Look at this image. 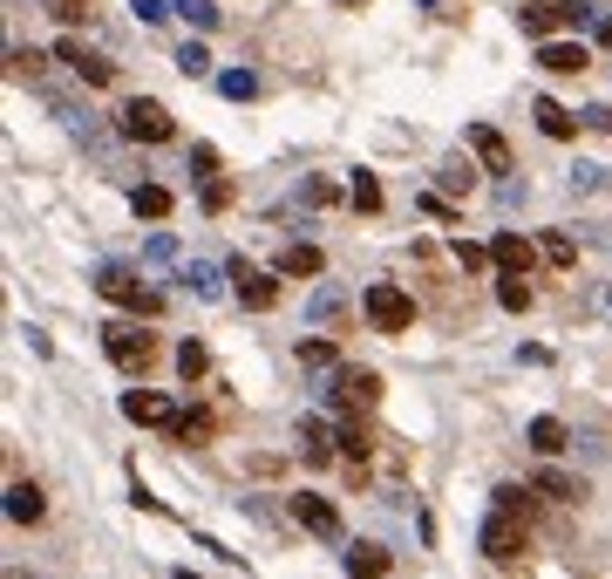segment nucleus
Returning a JSON list of instances; mask_svg holds the SVG:
<instances>
[{
  "instance_id": "obj_1",
  "label": "nucleus",
  "mask_w": 612,
  "mask_h": 579,
  "mask_svg": "<svg viewBox=\"0 0 612 579\" xmlns=\"http://www.w3.org/2000/svg\"><path fill=\"white\" fill-rule=\"evenodd\" d=\"M96 287H103V300L130 307V314H143V321H157V314H163V293H157V287H143V280L130 274V266H103Z\"/></svg>"
},
{
  "instance_id": "obj_2",
  "label": "nucleus",
  "mask_w": 612,
  "mask_h": 579,
  "mask_svg": "<svg viewBox=\"0 0 612 579\" xmlns=\"http://www.w3.org/2000/svg\"><path fill=\"white\" fill-rule=\"evenodd\" d=\"M122 137H137V143H171L178 124H171V109H163L157 96H137V103H122Z\"/></svg>"
},
{
  "instance_id": "obj_3",
  "label": "nucleus",
  "mask_w": 612,
  "mask_h": 579,
  "mask_svg": "<svg viewBox=\"0 0 612 579\" xmlns=\"http://www.w3.org/2000/svg\"><path fill=\"white\" fill-rule=\"evenodd\" d=\"M361 307H367V321H375L382 334H401L408 321H416V300H408V293H401L395 280H375V287H367V300H361Z\"/></svg>"
},
{
  "instance_id": "obj_4",
  "label": "nucleus",
  "mask_w": 612,
  "mask_h": 579,
  "mask_svg": "<svg viewBox=\"0 0 612 579\" xmlns=\"http://www.w3.org/2000/svg\"><path fill=\"white\" fill-rule=\"evenodd\" d=\"M103 347H109V362H116V368H130V375H143V368L157 362V341H150L143 328H130V321L103 328Z\"/></svg>"
},
{
  "instance_id": "obj_5",
  "label": "nucleus",
  "mask_w": 612,
  "mask_h": 579,
  "mask_svg": "<svg viewBox=\"0 0 612 579\" xmlns=\"http://www.w3.org/2000/svg\"><path fill=\"white\" fill-rule=\"evenodd\" d=\"M320 396H326V403H341V409H375V403H382V375H367V368H341Z\"/></svg>"
},
{
  "instance_id": "obj_6",
  "label": "nucleus",
  "mask_w": 612,
  "mask_h": 579,
  "mask_svg": "<svg viewBox=\"0 0 612 579\" xmlns=\"http://www.w3.org/2000/svg\"><path fill=\"white\" fill-rule=\"evenodd\" d=\"M517 553H524V518H517V512H490V518H483V559L511 566Z\"/></svg>"
},
{
  "instance_id": "obj_7",
  "label": "nucleus",
  "mask_w": 612,
  "mask_h": 579,
  "mask_svg": "<svg viewBox=\"0 0 612 579\" xmlns=\"http://www.w3.org/2000/svg\"><path fill=\"white\" fill-rule=\"evenodd\" d=\"M225 280L238 287V300L253 307V314H266V307H279V280H272V274H259V266H245V259H232V266H225Z\"/></svg>"
},
{
  "instance_id": "obj_8",
  "label": "nucleus",
  "mask_w": 612,
  "mask_h": 579,
  "mask_svg": "<svg viewBox=\"0 0 612 579\" xmlns=\"http://www.w3.org/2000/svg\"><path fill=\"white\" fill-rule=\"evenodd\" d=\"M122 416H130V422H143V430H178V409H171V396H157V389H130V396H122Z\"/></svg>"
},
{
  "instance_id": "obj_9",
  "label": "nucleus",
  "mask_w": 612,
  "mask_h": 579,
  "mask_svg": "<svg viewBox=\"0 0 612 579\" xmlns=\"http://www.w3.org/2000/svg\"><path fill=\"white\" fill-rule=\"evenodd\" d=\"M286 512H293V518H300V525H307L313 538H341V512L326 505L320 491H300V497H293V505H286Z\"/></svg>"
},
{
  "instance_id": "obj_10",
  "label": "nucleus",
  "mask_w": 612,
  "mask_h": 579,
  "mask_svg": "<svg viewBox=\"0 0 612 579\" xmlns=\"http://www.w3.org/2000/svg\"><path fill=\"white\" fill-rule=\"evenodd\" d=\"M470 150H476V164L483 171H497V178H511V143L490 130V124H470Z\"/></svg>"
},
{
  "instance_id": "obj_11",
  "label": "nucleus",
  "mask_w": 612,
  "mask_h": 579,
  "mask_svg": "<svg viewBox=\"0 0 612 579\" xmlns=\"http://www.w3.org/2000/svg\"><path fill=\"white\" fill-rule=\"evenodd\" d=\"M62 62H68L75 75H82V83H96V89H103V83H116V62L89 55V49H82V42H62Z\"/></svg>"
},
{
  "instance_id": "obj_12",
  "label": "nucleus",
  "mask_w": 612,
  "mask_h": 579,
  "mask_svg": "<svg viewBox=\"0 0 612 579\" xmlns=\"http://www.w3.org/2000/svg\"><path fill=\"white\" fill-rule=\"evenodd\" d=\"M490 259H497L504 274H517V280H524V274H530V259H538V253H530V246L517 239V232H497V239H490Z\"/></svg>"
},
{
  "instance_id": "obj_13",
  "label": "nucleus",
  "mask_w": 612,
  "mask_h": 579,
  "mask_svg": "<svg viewBox=\"0 0 612 579\" xmlns=\"http://www.w3.org/2000/svg\"><path fill=\"white\" fill-rule=\"evenodd\" d=\"M586 62H592V55H586L579 42H545V49H538V68H545V75H579Z\"/></svg>"
},
{
  "instance_id": "obj_14",
  "label": "nucleus",
  "mask_w": 612,
  "mask_h": 579,
  "mask_svg": "<svg viewBox=\"0 0 612 579\" xmlns=\"http://www.w3.org/2000/svg\"><path fill=\"white\" fill-rule=\"evenodd\" d=\"M579 124H586V116H571L565 103H551V96H538V130H545L551 143H565V137H579Z\"/></svg>"
},
{
  "instance_id": "obj_15",
  "label": "nucleus",
  "mask_w": 612,
  "mask_h": 579,
  "mask_svg": "<svg viewBox=\"0 0 612 579\" xmlns=\"http://www.w3.org/2000/svg\"><path fill=\"white\" fill-rule=\"evenodd\" d=\"M41 512H49V505H41L34 484H8V518L14 525H41Z\"/></svg>"
},
{
  "instance_id": "obj_16",
  "label": "nucleus",
  "mask_w": 612,
  "mask_h": 579,
  "mask_svg": "<svg viewBox=\"0 0 612 579\" xmlns=\"http://www.w3.org/2000/svg\"><path fill=\"white\" fill-rule=\"evenodd\" d=\"M436 184H442V191H457V199H470V191H476L470 158H442V164H436Z\"/></svg>"
},
{
  "instance_id": "obj_17",
  "label": "nucleus",
  "mask_w": 612,
  "mask_h": 579,
  "mask_svg": "<svg viewBox=\"0 0 612 579\" xmlns=\"http://www.w3.org/2000/svg\"><path fill=\"white\" fill-rule=\"evenodd\" d=\"M279 274H286V280H313V274H320V246H286V253H279Z\"/></svg>"
},
{
  "instance_id": "obj_18",
  "label": "nucleus",
  "mask_w": 612,
  "mask_h": 579,
  "mask_svg": "<svg viewBox=\"0 0 612 579\" xmlns=\"http://www.w3.org/2000/svg\"><path fill=\"white\" fill-rule=\"evenodd\" d=\"M382 572H388L382 546H347V579H382Z\"/></svg>"
},
{
  "instance_id": "obj_19",
  "label": "nucleus",
  "mask_w": 612,
  "mask_h": 579,
  "mask_svg": "<svg viewBox=\"0 0 612 579\" xmlns=\"http://www.w3.org/2000/svg\"><path fill=\"white\" fill-rule=\"evenodd\" d=\"M530 450H538V457H558V450H565V422H558V416H538V422H530Z\"/></svg>"
},
{
  "instance_id": "obj_20",
  "label": "nucleus",
  "mask_w": 612,
  "mask_h": 579,
  "mask_svg": "<svg viewBox=\"0 0 612 579\" xmlns=\"http://www.w3.org/2000/svg\"><path fill=\"white\" fill-rule=\"evenodd\" d=\"M538 491H545V497H558V505H579V497H586V484H579V478H565V471H538Z\"/></svg>"
},
{
  "instance_id": "obj_21",
  "label": "nucleus",
  "mask_w": 612,
  "mask_h": 579,
  "mask_svg": "<svg viewBox=\"0 0 612 579\" xmlns=\"http://www.w3.org/2000/svg\"><path fill=\"white\" fill-rule=\"evenodd\" d=\"M171 191H163V184H137V218H171Z\"/></svg>"
},
{
  "instance_id": "obj_22",
  "label": "nucleus",
  "mask_w": 612,
  "mask_h": 579,
  "mask_svg": "<svg viewBox=\"0 0 612 579\" xmlns=\"http://www.w3.org/2000/svg\"><path fill=\"white\" fill-rule=\"evenodd\" d=\"M300 450H307V463H326V457H334V443H326V422H300Z\"/></svg>"
},
{
  "instance_id": "obj_23",
  "label": "nucleus",
  "mask_w": 612,
  "mask_h": 579,
  "mask_svg": "<svg viewBox=\"0 0 612 579\" xmlns=\"http://www.w3.org/2000/svg\"><path fill=\"white\" fill-rule=\"evenodd\" d=\"M218 89H225L232 103H253V96H259V75H253V68H225V75H218Z\"/></svg>"
},
{
  "instance_id": "obj_24",
  "label": "nucleus",
  "mask_w": 612,
  "mask_h": 579,
  "mask_svg": "<svg viewBox=\"0 0 612 579\" xmlns=\"http://www.w3.org/2000/svg\"><path fill=\"white\" fill-rule=\"evenodd\" d=\"M300 362H307V368H320V375H341L334 341H300Z\"/></svg>"
},
{
  "instance_id": "obj_25",
  "label": "nucleus",
  "mask_w": 612,
  "mask_h": 579,
  "mask_svg": "<svg viewBox=\"0 0 612 579\" xmlns=\"http://www.w3.org/2000/svg\"><path fill=\"white\" fill-rule=\"evenodd\" d=\"M347 199H354L361 212H382V184H375V171H354V184H347Z\"/></svg>"
},
{
  "instance_id": "obj_26",
  "label": "nucleus",
  "mask_w": 612,
  "mask_h": 579,
  "mask_svg": "<svg viewBox=\"0 0 612 579\" xmlns=\"http://www.w3.org/2000/svg\"><path fill=\"white\" fill-rule=\"evenodd\" d=\"M184 280H191V293H197V300H218V266L191 259V266H184Z\"/></svg>"
},
{
  "instance_id": "obj_27",
  "label": "nucleus",
  "mask_w": 612,
  "mask_h": 579,
  "mask_svg": "<svg viewBox=\"0 0 612 579\" xmlns=\"http://www.w3.org/2000/svg\"><path fill=\"white\" fill-rule=\"evenodd\" d=\"M204 368H212V355H204L197 341H184V347H178V375H184V382H204Z\"/></svg>"
},
{
  "instance_id": "obj_28",
  "label": "nucleus",
  "mask_w": 612,
  "mask_h": 579,
  "mask_svg": "<svg viewBox=\"0 0 612 579\" xmlns=\"http://www.w3.org/2000/svg\"><path fill=\"white\" fill-rule=\"evenodd\" d=\"M341 307H347V293H341V287H320V293L307 300V314H313V321H334Z\"/></svg>"
},
{
  "instance_id": "obj_29",
  "label": "nucleus",
  "mask_w": 612,
  "mask_h": 579,
  "mask_svg": "<svg viewBox=\"0 0 612 579\" xmlns=\"http://www.w3.org/2000/svg\"><path fill=\"white\" fill-rule=\"evenodd\" d=\"M178 14H184L191 28H204V34L218 28V8H212V0H178Z\"/></svg>"
},
{
  "instance_id": "obj_30",
  "label": "nucleus",
  "mask_w": 612,
  "mask_h": 579,
  "mask_svg": "<svg viewBox=\"0 0 612 579\" xmlns=\"http://www.w3.org/2000/svg\"><path fill=\"white\" fill-rule=\"evenodd\" d=\"M178 68H184V75H212V49H204V42H184V49H178Z\"/></svg>"
},
{
  "instance_id": "obj_31",
  "label": "nucleus",
  "mask_w": 612,
  "mask_h": 579,
  "mask_svg": "<svg viewBox=\"0 0 612 579\" xmlns=\"http://www.w3.org/2000/svg\"><path fill=\"white\" fill-rule=\"evenodd\" d=\"M538 253H545L551 266H571V259H579V246H571L565 232H545V246H538Z\"/></svg>"
},
{
  "instance_id": "obj_32",
  "label": "nucleus",
  "mask_w": 612,
  "mask_h": 579,
  "mask_svg": "<svg viewBox=\"0 0 612 579\" xmlns=\"http://www.w3.org/2000/svg\"><path fill=\"white\" fill-rule=\"evenodd\" d=\"M571 191H605V164H579V171H565Z\"/></svg>"
},
{
  "instance_id": "obj_33",
  "label": "nucleus",
  "mask_w": 612,
  "mask_h": 579,
  "mask_svg": "<svg viewBox=\"0 0 612 579\" xmlns=\"http://www.w3.org/2000/svg\"><path fill=\"white\" fill-rule=\"evenodd\" d=\"M497 300L511 307V314H524V307H530V287H524L517 274H504V287H497Z\"/></svg>"
},
{
  "instance_id": "obj_34",
  "label": "nucleus",
  "mask_w": 612,
  "mask_h": 579,
  "mask_svg": "<svg viewBox=\"0 0 612 579\" xmlns=\"http://www.w3.org/2000/svg\"><path fill=\"white\" fill-rule=\"evenodd\" d=\"M497 512H517V518H524V512H530V491H524V484H497Z\"/></svg>"
},
{
  "instance_id": "obj_35",
  "label": "nucleus",
  "mask_w": 612,
  "mask_h": 579,
  "mask_svg": "<svg viewBox=\"0 0 612 579\" xmlns=\"http://www.w3.org/2000/svg\"><path fill=\"white\" fill-rule=\"evenodd\" d=\"M341 450H347V463H361L375 443H367V430H361V422H347V430H341Z\"/></svg>"
},
{
  "instance_id": "obj_36",
  "label": "nucleus",
  "mask_w": 612,
  "mask_h": 579,
  "mask_svg": "<svg viewBox=\"0 0 612 579\" xmlns=\"http://www.w3.org/2000/svg\"><path fill=\"white\" fill-rule=\"evenodd\" d=\"M212 437V416H178V443H204Z\"/></svg>"
},
{
  "instance_id": "obj_37",
  "label": "nucleus",
  "mask_w": 612,
  "mask_h": 579,
  "mask_svg": "<svg viewBox=\"0 0 612 579\" xmlns=\"http://www.w3.org/2000/svg\"><path fill=\"white\" fill-rule=\"evenodd\" d=\"M457 266L463 274H483V266H497V259H490V246H457Z\"/></svg>"
},
{
  "instance_id": "obj_38",
  "label": "nucleus",
  "mask_w": 612,
  "mask_h": 579,
  "mask_svg": "<svg viewBox=\"0 0 612 579\" xmlns=\"http://www.w3.org/2000/svg\"><path fill=\"white\" fill-rule=\"evenodd\" d=\"M232 205V184L225 178H204V212H225Z\"/></svg>"
},
{
  "instance_id": "obj_39",
  "label": "nucleus",
  "mask_w": 612,
  "mask_h": 579,
  "mask_svg": "<svg viewBox=\"0 0 612 579\" xmlns=\"http://www.w3.org/2000/svg\"><path fill=\"white\" fill-rule=\"evenodd\" d=\"M191 164H197V178H218V150L212 143H191Z\"/></svg>"
},
{
  "instance_id": "obj_40",
  "label": "nucleus",
  "mask_w": 612,
  "mask_h": 579,
  "mask_svg": "<svg viewBox=\"0 0 612 579\" xmlns=\"http://www.w3.org/2000/svg\"><path fill=\"white\" fill-rule=\"evenodd\" d=\"M55 21H89V0H49Z\"/></svg>"
},
{
  "instance_id": "obj_41",
  "label": "nucleus",
  "mask_w": 612,
  "mask_h": 579,
  "mask_svg": "<svg viewBox=\"0 0 612 579\" xmlns=\"http://www.w3.org/2000/svg\"><path fill=\"white\" fill-rule=\"evenodd\" d=\"M8 68H14V75H41V55H34V49H14Z\"/></svg>"
},
{
  "instance_id": "obj_42",
  "label": "nucleus",
  "mask_w": 612,
  "mask_h": 579,
  "mask_svg": "<svg viewBox=\"0 0 612 579\" xmlns=\"http://www.w3.org/2000/svg\"><path fill=\"white\" fill-rule=\"evenodd\" d=\"M497 205H524V178H497Z\"/></svg>"
},
{
  "instance_id": "obj_43",
  "label": "nucleus",
  "mask_w": 612,
  "mask_h": 579,
  "mask_svg": "<svg viewBox=\"0 0 612 579\" xmlns=\"http://www.w3.org/2000/svg\"><path fill=\"white\" fill-rule=\"evenodd\" d=\"M130 8H137L143 21H163V14H171V8H163V0H130Z\"/></svg>"
},
{
  "instance_id": "obj_44",
  "label": "nucleus",
  "mask_w": 612,
  "mask_h": 579,
  "mask_svg": "<svg viewBox=\"0 0 612 579\" xmlns=\"http://www.w3.org/2000/svg\"><path fill=\"white\" fill-rule=\"evenodd\" d=\"M599 34H605V49H612V21H605V28H599Z\"/></svg>"
},
{
  "instance_id": "obj_45",
  "label": "nucleus",
  "mask_w": 612,
  "mask_h": 579,
  "mask_svg": "<svg viewBox=\"0 0 612 579\" xmlns=\"http://www.w3.org/2000/svg\"><path fill=\"white\" fill-rule=\"evenodd\" d=\"M178 579H197V572H178Z\"/></svg>"
},
{
  "instance_id": "obj_46",
  "label": "nucleus",
  "mask_w": 612,
  "mask_h": 579,
  "mask_svg": "<svg viewBox=\"0 0 612 579\" xmlns=\"http://www.w3.org/2000/svg\"><path fill=\"white\" fill-rule=\"evenodd\" d=\"M524 8H538V0H524Z\"/></svg>"
},
{
  "instance_id": "obj_47",
  "label": "nucleus",
  "mask_w": 612,
  "mask_h": 579,
  "mask_svg": "<svg viewBox=\"0 0 612 579\" xmlns=\"http://www.w3.org/2000/svg\"><path fill=\"white\" fill-rule=\"evenodd\" d=\"M8 579H21V572H8Z\"/></svg>"
}]
</instances>
